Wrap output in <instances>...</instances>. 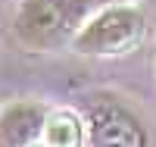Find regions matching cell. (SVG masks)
<instances>
[{
    "instance_id": "6da1fadb",
    "label": "cell",
    "mask_w": 156,
    "mask_h": 147,
    "mask_svg": "<svg viewBox=\"0 0 156 147\" xmlns=\"http://www.w3.org/2000/svg\"><path fill=\"white\" fill-rule=\"evenodd\" d=\"M97 9V0H22L12 16V35L25 50L50 53L72 44Z\"/></svg>"
},
{
    "instance_id": "7a4b0ae2",
    "label": "cell",
    "mask_w": 156,
    "mask_h": 147,
    "mask_svg": "<svg viewBox=\"0 0 156 147\" xmlns=\"http://www.w3.org/2000/svg\"><path fill=\"white\" fill-rule=\"evenodd\" d=\"M144 35L147 16L140 6L131 3L100 6L72 41V50L81 57H125L144 41Z\"/></svg>"
},
{
    "instance_id": "3957f363",
    "label": "cell",
    "mask_w": 156,
    "mask_h": 147,
    "mask_svg": "<svg viewBox=\"0 0 156 147\" xmlns=\"http://www.w3.org/2000/svg\"><path fill=\"white\" fill-rule=\"evenodd\" d=\"M87 147H147V128L134 110L109 94H100L87 103L84 113Z\"/></svg>"
},
{
    "instance_id": "277c9868",
    "label": "cell",
    "mask_w": 156,
    "mask_h": 147,
    "mask_svg": "<svg viewBox=\"0 0 156 147\" xmlns=\"http://www.w3.org/2000/svg\"><path fill=\"white\" fill-rule=\"evenodd\" d=\"M47 106L37 100H12L0 106V147H31L44 138Z\"/></svg>"
},
{
    "instance_id": "5b68a950",
    "label": "cell",
    "mask_w": 156,
    "mask_h": 147,
    "mask_svg": "<svg viewBox=\"0 0 156 147\" xmlns=\"http://www.w3.org/2000/svg\"><path fill=\"white\" fill-rule=\"evenodd\" d=\"M41 141H44V147H87V125L72 110L50 113Z\"/></svg>"
},
{
    "instance_id": "8992f818",
    "label": "cell",
    "mask_w": 156,
    "mask_h": 147,
    "mask_svg": "<svg viewBox=\"0 0 156 147\" xmlns=\"http://www.w3.org/2000/svg\"><path fill=\"white\" fill-rule=\"evenodd\" d=\"M31 147H44V141H37V144H31Z\"/></svg>"
}]
</instances>
